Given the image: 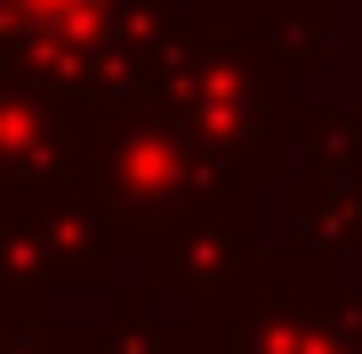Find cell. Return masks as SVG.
Instances as JSON below:
<instances>
[{
	"instance_id": "6da1fadb",
	"label": "cell",
	"mask_w": 362,
	"mask_h": 354,
	"mask_svg": "<svg viewBox=\"0 0 362 354\" xmlns=\"http://www.w3.org/2000/svg\"><path fill=\"white\" fill-rule=\"evenodd\" d=\"M33 8H89V0H33Z\"/></svg>"
}]
</instances>
